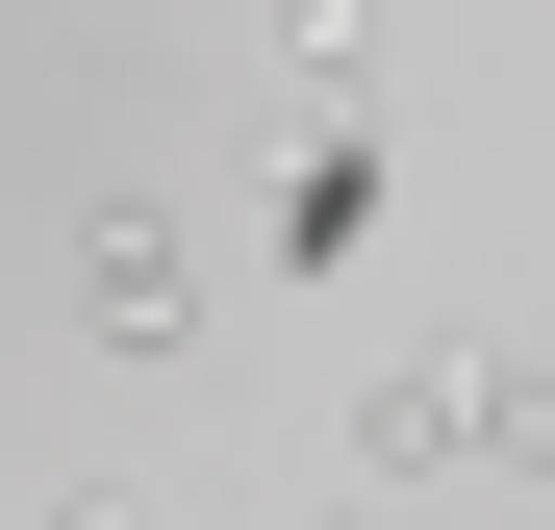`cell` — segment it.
<instances>
[{"mask_svg":"<svg viewBox=\"0 0 555 530\" xmlns=\"http://www.w3.org/2000/svg\"><path fill=\"white\" fill-rule=\"evenodd\" d=\"M353 480H379V505L404 480H480V328H404L379 379H353Z\"/></svg>","mask_w":555,"mask_h":530,"instance_id":"cell-1","label":"cell"},{"mask_svg":"<svg viewBox=\"0 0 555 530\" xmlns=\"http://www.w3.org/2000/svg\"><path fill=\"white\" fill-rule=\"evenodd\" d=\"M76 328H102V353H177V328H203V253H177V203H76Z\"/></svg>","mask_w":555,"mask_h":530,"instance_id":"cell-2","label":"cell"},{"mask_svg":"<svg viewBox=\"0 0 555 530\" xmlns=\"http://www.w3.org/2000/svg\"><path fill=\"white\" fill-rule=\"evenodd\" d=\"M480 480H555V353L480 328Z\"/></svg>","mask_w":555,"mask_h":530,"instance_id":"cell-3","label":"cell"},{"mask_svg":"<svg viewBox=\"0 0 555 530\" xmlns=\"http://www.w3.org/2000/svg\"><path fill=\"white\" fill-rule=\"evenodd\" d=\"M278 253H379V152H353V127H328L304 177H278Z\"/></svg>","mask_w":555,"mask_h":530,"instance_id":"cell-4","label":"cell"},{"mask_svg":"<svg viewBox=\"0 0 555 530\" xmlns=\"http://www.w3.org/2000/svg\"><path fill=\"white\" fill-rule=\"evenodd\" d=\"M26 530H152V480H51V505H26Z\"/></svg>","mask_w":555,"mask_h":530,"instance_id":"cell-5","label":"cell"},{"mask_svg":"<svg viewBox=\"0 0 555 530\" xmlns=\"http://www.w3.org/2000/svg\"><path fill=\"white\" fill-rule=\"evenodd\" d=\"M304 530H404V505H379V480H328V505H304Z\"/></svg>","mask_w":555,"mask_h":530,"instance_id":"cell-6","label":"cell"},{"mask_svg":"<svg viewBox=\"0 0 555 530\" xmlns=\"http://www.w3.org/2000/svg\"><path fill=\"white\" fill-rule=\"evenodd\" d=\"M0 102H26V51H0Z\"/></svg>","mask_w":555,"mask_h":530,"instance_id":"cell-7","label":"cell"}]
</instances>
